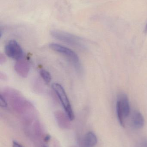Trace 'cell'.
Returning a JSON list of instances; mask_svg holds the SVG:
<instances>
[{
	"label": "cell",
	"instance_id": "11",
	"mask_svg": "<svg viewBox=\"0 0 147 147\" xmlns=\"http://www.w3.org/2000/svg\"><path fill=\"white\" fill-rule=\"evenodd\" d=\"M137 147H147V139L140 141L137 144Z\"/></svg>",
	"mask_w": 147,
	"mask_h": 147
},
{
	"label": "cell",
	"instance_id": "14",
	"mask_svg": "<svg viewBox=\"0 0 147 147\" xmlns=\"http://www.w3.org/2000/svg\"><path fill=\"white\" fill-rule=\"evenodd\" d=\"M145 32L146 33H147V23L146 25V27H145Z\"/></svg>",
	"mask_w": 147,
	"mask_h": 147
},
{
	"label": "cell",
	"instance_id": "1",
	"mask_svg": "<svg viewBox=\"0 0 147 147\" xmlns=\"http://www.w3.org/2000/svg\"><path fill=\"white\" fill-rule=\"evenodd\" d=\"M117 98L116 109L117 117L121 125L124 127L130 115L129 99L127 96L123 93L118 94Z\"/></svg>",
	"mask_w": 147,
	"mask_h": 147
},
{
	"label": "cell",
	"instance_id": "4",
	"mask_svg": "<svg viewBox=\"0 0 147 147\" xmlns=\"http://www.w3.org/2000/svg\"><path fill=\"white\" fill-rule=\"evenodd\" d=\"M49 47L53 51L66 57L73 64L77 70L79 71H81V66L79 59L75 52L70 48L55 43L50 44Z\"/></svg>",
	"mask_w": 147,
	"mask_h": 147
},
{
	"label": "cell",
	"instance_id": "15",
	"mask_svg": "<svg viewBox=\"0 0 147 147\" xmlns=\"http://www.w3.org/2000/svg\"></svg>",
	"mask_w": 147,
	"mask_h": 147
},
{
	"label": "cell",
	"instance_id": "13",
	"mask_svg": "<svg viewBox=\"0 0 147 147\" xmlns=\"http://www.w3.org/2000/svg\"><path fill=\"white\" fill-rule=\"evenodd\" d=\"M50 136H47L46 137V138H45L46 141L49 140H50Z\"/></svg>",
	"mask_w": 147,
	"mask_h": 147
},
{
	"label": "cell",
	"instance_id": "12",
	"mask_svg": "<svg viewBox=\"0 0 147 147\" xmlns=\"http://www.w3.org/2000/svg\"><path fill=\"white\" fill-rule=\"evenodd\" d=\"M12 147H23L20 143H18L17 142L15 141H14L13 142V144H12Z\"/></svg>",
	"mask_w": 147,
	"mask_h": 147
},
{
	"label": "cell",
	"instance_id": "2",
	"mask_svg": "<svg viewBox=\"0 0 147 147\" xmlns=\"http://www.w3.org/2000/svg\"><path fill=\"white\" fill-rule=\"evenodd\" d=\"M51 34L54 38L73 47L79 49H84L85 47L82 39L71 34L60 30H54L51 31Z\"/></svg>",
	"mask_w": 147,
	"mask_h": 147
},
{
	"label": "cell",
	"instance_id": "5",
	"mask_svg": "<svg viewBox=\"0 0 147 147\" xmlns=\"http://www.w3.org/2000/svg\"><path fill=\"white\" fill-rule=\"evenodd\" d=\"M5 52L7 57L16 61L23 58V50L19 43L14 40H9L5 45Z\"/></svg>",
	"mask_w": 147,
	"mask_h": 147
},
{
	"label": "cell",
	"instance_id": "7",
	"mask_svg": "<svg viewBox=\"0 0 147 147\" xmlns=\"http://www.w3.org/2000/svg\"><path fill=\"white\" fill-rule=\"evenodd\" d=\"M131 123L132 127L136 129L142 128L145 124L144 117L140 111L135 110L131 117Z\"/></svg>",
	"mask_w": 147,
	"mask_h": 147
},
{
	"label": "cell",
	"instance_id": "3",
	"mask_svg": "<svg viewBox=\"0 0 147 147\" xmlns=\"http://www.w3.org/2000/svg\"><path fill=\"white\" fill-rule=\"evenodd\" d=\"M52 88L59 99L67 117L70 121H73L75 118L74 112L64 89L60 84L58 83L53 84Z\"/></svg>",
	"mask_w": 147,
	"mask_h": 147
},
{
	"label": "cell",
	"instance_id": "9",
	"mask_svg": "<svg viewBox=\"0 0 147 147\" xmlns=\"http://www.w3.org/2000/svg\"><path fill=\"white\" fill-rule=\"evenodd\" d=\"M39 73L41 77L46 84H49L51 82V76L48 71L46 70L41 69Z\"/></svg>",
	"mask_w": 147,
	"mask_h": 147
},
{
	"label": "cell",
	"instance_id": "6",
	"mask_svg": "<svg viewBox=\"0 0 147 147\" xmlns=\"http://www.w3.org/2000/svg\"><path fill=\"white\" fill-rule=\"evenodd\" d=\"M14 69L20 76L26 78L30 71V65L28 61L22 58L16 61L15 64Z\"/></svg>",
	"mask_w": 147,
	"mask_h": 147
},
{
	"label": "cell",
	"instance_id": "8",
	"mask_svg": "<svg viewBox=\"0 0 147 147\" xmlns=\"http://www.w3.org/2000/svg\"><path fill=\"white\" fill-rule=\"evenodd\" d=\"M97 138L96 135L92 132H88L84 139V147H94L97 143Z\"/></svg>",
	"mask_w": 147,
	"mask_h": 147
},
{
	"label": "cell",
	"instance_id": "10",
	"mask_svg": "<svg viewBox=\"0 0 147 147\" xmlns=\"http://www.w3.org/2000/svg\"><path fill=\"white\" fill-rule=\"evenodd\" d=\"M0 105L1 108L7 109L8 107V102L5 96L1 93L0 95Z\"/></svg>",
	"mask_w": 147,
	"mask_h": 147
}]
</instances>
